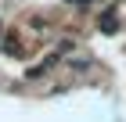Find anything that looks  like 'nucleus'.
Instances as JSON below:
<instances>
[{"label": "nucleus", "instance_id": "1", "mask_svg": "<svg viewBox=\"0 0 126 122\" xmlns=\"http://www.w3.org/2000/svg\"><path fill=\"white\" fill-rule=\"evenodd\" d=\"M94 25H97V32H101V36H115L119 25H123V22H119V7L97 11V14H94Z\"/></svg>", "mask_w": 126, "mask_h": 122}, {"label": "nucleus", "instance_id": "2", "mask_svg": "<svg viewBox=\"0 0 126 122\" xmlns=\"http://www.w3.org/2000/svg\"><path fill=\"white\" fill-rule=\"evenodd\" d=\"M90 65H94V61H87V57H76V61H68V68H72V72H87Z\"/></svg>", "mask_w": 126, "mask_h": 122}]
</instances>
